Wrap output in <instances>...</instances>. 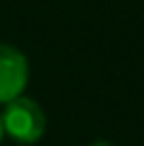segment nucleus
Wrapping results in <instances>:
<instances>
[{
  "instance_id": "nucleus-1",
  "label": "nucleus",
  "mask_w": 144,
  "mask_h": 146,
  "mask_svg": "<svg viewBox=\"0 0 144 146\" xmlns=\"http://www.w3.org/2000/svg\"><path fill=\"white\" fill-rule=\"evenodd\" d=\"M0 120H3V132L19 144H34L46 132V113L34 98L24 94L5 103Z\"/></svg>"
},
{
  "instance_id": "nucleus-2",
  "label": "nucleus",
  "mask_w": 144,
  "mask_h": 146,
  "mask_svg": "<svg viewBox=\"0 0 144 146\" xmlns=\"http://www.w3.org/2000/svg\"><path fill=\"white\" fill-rule=\"evenodd\" d=\"M29 82V62L22 50L10 43H0V106L24 94Z\"/></svg>"
},
{
  "instance_id": "nucleus-3",
  "label": "nucleus",
  "mask_w": 144,
  "mask_h": 146,
  "mask_svg": "<svg viewBox=\"0 0 144 146\" xmlns=\"http://www.w3.org/2000/svg\"><path fill=\"white\" fill-rule=\"evenodd\" d=\"M91 146H113V144H111V141H103V139H101V141H94Z\"/></svg>"
},
{
  "instance_id": "nucleus-4",
  "label": "nucleus",
  "mask_w": 144,
  "mask_h": 146,
  "mask_svg": "<svg viewBox=\"0 0 144 146\" xmlns=\"http://www.w3.org/2000/svg\"><path fill=\"white\" fill-rule=\"evenodd\" d=\"M3 134L5 132H3V120H0V141H3Z\"/></svg>"
}]
</instances>
